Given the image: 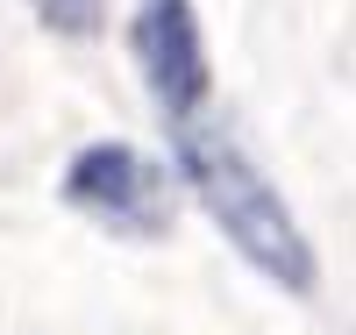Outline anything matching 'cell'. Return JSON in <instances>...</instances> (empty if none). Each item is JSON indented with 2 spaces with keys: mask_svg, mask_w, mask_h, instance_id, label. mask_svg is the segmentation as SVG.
I'll return each instance as SVG.
<instances>
[]
</instances>
